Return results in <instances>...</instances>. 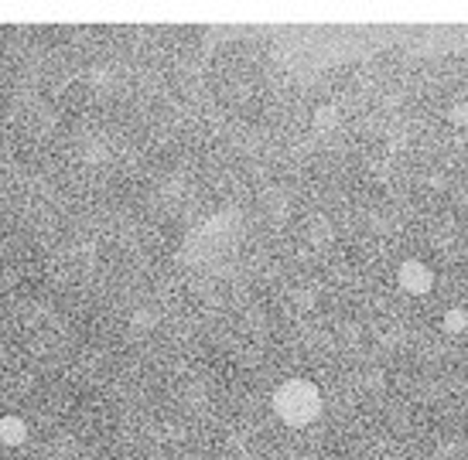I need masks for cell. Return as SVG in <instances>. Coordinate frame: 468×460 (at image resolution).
Listing matches in <instances>:
<instances>
[{"instance_id":"cell-1","label":"cell","mask_w":468,"mask_h":460,"mask_svg":"<svg viewBox=\"0 0 468 460\" xmlns=\"http://www.w3.org/2000/svg\"><path fill=\"white\" fill-rule=\"evenodd\" d=\"M274 413L284 426H312L321 417V389L308 378H288L274 389Z\"/></svg>"},{"instance_id":"cell-2","label":"cell","mask_w":468,"mask_h":460,"mask_svg":"<svg viewBox=\"0 0 468 460\" xmlns=\"http://www.w3.org/2000/svg\"><path fill=\"white\" fill-rule=\"evenodd\" d=\"M397 284H401L403 293H410V297H424V293H431L434 290V269L424 263V260H403L401 269H397Z\"/></svg>"},{"instance_id":"cell-3","label":"cell","mask_w":468,"mask_h":460,"mask_svg":"<svg viewBox=\"0 0 468 460\" xmlns=\"http://www.w3.org/2000/svg\"><path fill=\"white\" fill-rule=\"evenodd\" d=\"M28 440V423L21 417H0V443L4 447H24Z\"/></svg>"},{"instance_id":"cell-4","label":"cell","mask_w":468,"mask_h":460,"mask_svg":"<svg viewBox=\"0 0 468 460\" xmlns=\"http://www.w3.org/2000/svg\"><path fill=\"white\" fill-rule=\"evenodd\" d=\"M441 328H445V334H451V338L465 334L468 331V307H448L445 317H441Z\"/></svg>"},{"instance_id":"cell-5","label":"cell","mask_w":468,"mask_h":460,"mask_svg":"<svg viewBox=\"0 0 468 460\" xmlns=\"http://www.w3.org/2000/svg\"><path fill=\"white\" fill-rule=\"evenodd\" d=\"M335 123H338V110H335V106H318V110H314V127H318V130H329Z\"/></svg>"},{"instance_id":"cell-6","label":"cell","mask_w":468,"mask_h":460,"mask_svg":"<svg viewBox=\"0 0 468 460\" xmlns=\"http://www.w3.org/2000/svg\"><path fill=\"white\" fill-rule=\"evenodd\" d=\"M448 120H451L455 127H468V103H455V106L448 110Z\"/></svg>"}]
</instances>
